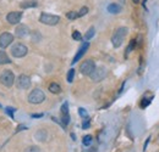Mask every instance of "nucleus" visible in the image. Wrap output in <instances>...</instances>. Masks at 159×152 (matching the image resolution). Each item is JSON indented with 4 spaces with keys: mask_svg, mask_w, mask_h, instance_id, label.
I'll use <instances>...</instances> for the list:
<instances>
[{
    "mask_svg": "<svg viewBox=\"0 0 159 152\" xmlns=\"http://www.w3.org/2000/svg\"><path fill=\"white\" fill-rule=\"evenodd\" d=\"M127 32H129V29L126 27H120L114 32V34L111 37V43H113L114 48H120L122 45L124 40L127 36Z\"/></svg>",
    "mask_w": 159,
    "mask_h": 152,
    "instance_id": "1",
    "label": "nucleus"
},
{
    "mask_svg": "<svg viewBox=\"0 0 159 152\" xmlns=\"http://www.w3.org/2000/svg\"><path fill=\"white\" fill-rule=\"evenodd\" d=\"M45 100V94L43 90L40 89H34L28 95V102L32 103V105H38V103H42L43 101Z\"/></svg>",
    "mask_w": 159,
    "mask_h": 152,
    "instance_id": "2",
    "label": "nucleus"
},
{
    "mask_svg": "<svg viewBox=\"0 0 159 152\" xmlns=\"http://www.w3.org/2000/svg\"><path fill=\"white\" fill-rule=\"evenodd\" d=\"M28 53V49L25 44L22 43H15L12 46H11V55L16 58H20V57H23L27 55Z\"/></svg>",
    "mask_w": 159,
    "mask_h": 152,
    "instance_id": "3",
    "label": "nucleus"
},
{
    "mask_svg": "<svg viewBox=\"0 0 159 152\" xmlns=\"http://www.w3.org/2000/svg\"><path fill=\"white\" fill-rule=\"evenodd\" d=\"M60 21V17L57 15H52V14H47V12H42L39 16V22L47 26H55L58 24Z\"/></svg>",
    "mask_w": 159,
    "mask_h": 152,
    "instance_id": "4",
    "label": "nucleus"
},
{
    "mask_svg": "<svg viewBox=\"0 0 159 152\" xmlns=\"http://www.w3.org/2000/svg\"><path fill=\"white\" fill-rule=\"evenodd\" d=\"M14 82H15V76L11 71L9 70L2 71V73L0 74V83L2 85H5L6 88H11L14 85Z\"/></svg>",
    "mask_w": 159,
    "mask_h": 152,
    "instance_id": "5",
    "label": "nucleus"
},
{
    "mask_svg": "<svg viewBox=\"0 0 159 152\" xmlns=\"http://www.w3.org/2000/svg\"><path fill=\"white\" fill-rule=\"evenodd\" d=\"M94 68H96L94 61H93V60H86V61H83V62L81 63V66H80V72H81L83 76H89V74L93 72Z\"/></svg>",
    "mask_w": 159,
    "mask_h": 152,
    "instance_id": "6",
    "label": "nucleus"
},
{
    "mask_svg": "<svg viewBox=\"0 0 159 152\" xmlns=\"http://www.w3.org/2000/svg\"><path fill=\"white\" fill-rule=\"evenodd\" d=\"M107 74H108L107 68H104V67H96V68L93 70V72L89 74V77H91V79H92V82L98 83V82H102V80L107 77Z\"/></svg>",
    "mask_w": 159,
    "mask_h": 152,
    "instance_id": "7",
    "label": "nucleus"
},
{
    "mask_svg": "<svg viewBox=\"0 0 159 152\" xmlns=\"http://www.w3.org/2000/svg\"><path fill=\"white\" fill-rule=\"evenodd\" d=\"M14 41V36L9 32H4L0 36V48L1 49H6L11 43Z\"/></svg>",
    "mask_w": 159,
    "mask_h": 152,
    "instance_id": "8",
    "label": "nucleus"
},
{
    "mask_svg": "<svg viewBox=\"0 0 159 152\" xmlns=\"http://www.w3.org/2000/svg\"><path fill=\"white\" fill-rule=\"evenodd\" d=\"M21 19H22V12L21 11H11L6 16V21L10 24H19Z\"/></svg>",
    "mask_w": 159,
    "mask_h": 152,
    "instance_id": "9",
    "label": "nucleus"
},
{
    "mask_svg": "<svg viewBox=\"0 0 159 152\" xmlns=\"http://www.w3.org/2000/svg\"><path fill=\"white\" fill-rule=\"evenodd\" d=\"M88 48H89V43L88 41H86V43H83L81 46H80L79 51H77V54L75 55V57H74V60H72V65H75L77 61H80L82 57L84 56V54L87 53V50H88Z\"/></svg>",
    "mask_w": 159,
    "mask_h": 152,
    "instance_id": "10",
    "label": "nucleus"
},
{
    "mask_svg": "<svg viewBox=\"0 0 159 152\" xmlns=\"http://www.w3.org/2000/svg\"><path fill=\"white\" fill-rule=\"evenodd\" d=\"M17 87L20 89H23V90L28 89L31 87V78L28 76H26V74H21L17 78Z\"/></svg>",
    "mask_w": 159,
    "mask_h": 152,
    "instance_id": "11",
    "label": "nucleus"
},
{
    "mask_svg": "<svg viewBox=\"0 0 159 152\" xmlns=\"http://www.w3.org/2000/svg\"><path fill=\"white\" fill-rule=\"evenodd\" d=\"M30 34V28L27 27V26H25V24H21L16 29H15V36L17 37V38H25V37H27Z\"/></svg>",
    "mask_w": 159,
    "mask_h": 152,
    "instance_id": "12",
    "label": "nucleus"
},
{
    "mask_svg": "<svg viewBox=\"0 0 159 152\" xmlns=\"http://www.w3.org/2000/svg\"><path fill=\"white\" fill-rule=\"evenodd\" d=\"M37 6V1H34V0H25V1H22L20 4V7L21 9H31V7H36Z\"/></svg>",
    "mask_w": 159,
    "mask_h": 152,
    "instance_id": "13",
    "label": "nucleus"
},
{
    "mask_svg": "<svg viewBox=\"0 0 159 152\" xmlns=\"http://www.w3.org/2000/svg\"><path fill=\"white\" fill-rule=\"evenodd\" d=\"M11 62V58L7 56V54L5 51H0V65H7Z\"/></svg>",
    "mask_w": 159,
    "mask_h": 152,
    "instance_id": "14",
    "label": "nucleus"
},
{
    "mask_svg": "<svg viewBox=\"0 0 159 152\" xmlns=\"http://www.w3.org/2000/svg\"><path fill=\"white\" fill-rule=\"evenodd\" d=\"M49 91L53 93V94H59L60 91H61V88H60V85L58 83H50V85H49Z\"/></svg>",
    "mask_w": 159,
    "mask_h": 152,
    "instance_id": "15",
    "label": "nucleus"
},
{
    "mask_svg": "<svg viewBox=\"0 0 159 152\" xmlns=\"http://www.w3.org/2000/svg\"><path fill=\"white\" fill-rule=\"evenodd\" d=\"M108 11L110 14H119L120 11H121V7H120L118 4H110L108 6Z\"/></svg>",
    "mask_w": 159,
    "mask_h": 152,
    "instance_id": "16",
    "label": "nucleus"
},
{
    "mask_svg": "<svg viewBox=\"0 0 159 152\" xmlns=\"http://www.w3.org/2000/svg\"><path fill=\"white\" fill-rule=\"evenodd\" d=\"M94 34H96V29H94V27H91V28L86 32V34H84L83 38L86 39V40H89V39H92L94 37Z\"/></svg>",
    "mask_w": 159,
    "mask_h": 152,
    "instance_id": "17",
    "label": "nucleus"
},
{
    "mask_svg": "<svg viewBox=\"0 0 159 152\" xmlns=\"http://www.w3.org/2000/svg\"><path fill=\"white\" fill-rule=\"evenodd\" d=\"M152 99H153V97H146V96H144V97H143V99L141 100V103H139L141 108H146V107H147V106H148V105L151 103Z\"/></svg>",
    "mask_w": 159,
    "mask_h": 152,
    "instance_id": "18",
    "label": "nucleus"
},
{
    "mask_svg": "<svg viewBox=\"0 0 159 152\" xmlns=\"http://www.w3.org/2000/svg\"><path fill=\"white\" fill-rule=\"evenodd\" d=\"M135 45H136V39H132L131 41H130V44H129V46H127V50H126V53H125V57L129 56V54L135 49Z\"/></svg>",
    "mask_w": 159,
    "mask_h": 152,
    "instance_id": "19",
    "label": "nucleus"
},
{
    "mask_svg": "<svg viewBox=\"0 0 159 152\" xmlns=\"http://www.w3.org/2000/svg\"><path fill=\"white\" fill-rule=\"evenodd\" d=\"M66 17H67V19H70V21H75V19H79L76 11H69V12L66 14Z\"/></svg>",
    "mask_w": 159,
    "mask_h": 152,
    "instance_id": "20",
    "label": "nucleus"
},
{
    "mask_svg": "<svg viewBox=\"0 0 159 152\" xmlns=\"http://www.w3.org/2000/svg\"><path fill=\"white\" fill-rule=\"evenodd\" d=\"M91 142H92V135H86V136H83L82 144H83L84 146H89Z\"/></svg>",
    "mask_w": 159,
    "mask_h": 152,
    "instance_id": "21",
    "label": "nucleus"
},
{
    "mask_svg": "<svg viewBox=\"0 0 159 152\" xmlns=\"http://www.w3.org/2000/svg\"><path fill=\"white\" fill-rule=\"evenodd\" d=\"M74 77H75V70L71 68V70L67 72V78H66L67 82H69V83H72V82H74Z\"/></svg>",
    "mask_w": 159,
    "mask_h": 152,
    "instance_id": "22",
    "label": "nucleus"
},
{
    "mask_svg": "<svg viewBox=\"0 0 159 152\" xmlns=\"http://www.w3.org/2000/svg\"><path fill=\"white\" fill-rule=\"evenodd\" d=\"M61 120H62V124H64V125H67V124L70 123V116H69V113L62 114V117H61Z\"/></svg>",
    "mask_w": 159,
    "mask_h": 152,
    "instance_id": "23",
    "label": "nucleus"
},
{
    "mask_svg": "<svg viewBox=\"0 0 159 152\" xmlns=\"http://www.w3.org/2000/svg\"><path fill=\"white\" fill-rule=\"evenodd\" d=\"M87 12H88V7L83 6V7H81V9H80V11L77 12V16H79V17H82V16H84Z\"/></svg>",
    "mask_w": 159,
    "mask_h": 152,
    "instance_id": "24",
    "label": "nucleus"
},
{
    "mask_svg": "<svg viewBox=\"0 0 159 152\" xmlns=\"http://www.w3.org/2000/svg\"><path fill=\"white\" fill-rule=\"evenodd\" d=\"M25 152H40V150L38 146H28V147L25 150Z\"/></svg>",
    "mask_w": 159,
    "mask_h": 152,
    "instance_id": "25",
    "label": "nucleus"
},
{
    "mask_svg": "<svg viewBox=\"0 0 159 152\" xmlns=\"http://www.w3.org/2000/svg\"><path fill=\"white\" fill-rule=\"evenodd\" d=\"M79 113L83 119H88V113H87V111L84 108H79Z\"/></svg>",
    "mask_w": 159,
    "mask_h": 152,
    "instance_id": "26",
    "label": "nucleus"
},
{
    "mask_svg": "<svg viewBox=\"0 0 159 152\" xmlns=\"http://www.w3.org/2000/svg\"><path fill=\"white\" fill-rule=\"evenodd\" d=\"M61 113L62 114L69 113V103L67 102H64V105L61 106Z\"/></svg>",
    "mask_w": 159,
    "mask_h": 152,
    "instance_id": "27",
    "label": "nucleus"
},
{
    "mask_svg": "<svg viewBox=\"0 0 159 152\" xmlns=\"http://www.w3.org/2000/svg\"><path fill=\"white\" fill-rule=\"evenodd\" d=\"M72 39H74V40H77V41L82 40V36H81V33L77 32V31H75V32L72 33Z\"/></svg>",
    "mask_w": 159,
    "mask_h": 152,
    "instance_id": "28",
    "label": "nucleus"
},
{
    "mask_svg": "<svg viewBox=\"0 0 159 152\" xmlns=\"http://www.w3.org/2000/svg\"><path fill=\"white\" fill-rule=\"evenodd\" d=\"M89 125H91V123H89V120L87 119V120H84L83 123H82V128L83 129H88L89 128Z\"/></svg>",
    "mask_w": 159,
    "mask_h": 152,
    "instance_id": "29",
    "label": "nucleus"
},
{
    "mask_svg": "<svg viewBox=\"0 0 159 152\" xmlns=\"http://www.w3.org/2000/svg\"><path fill=\"white\" fill-rule=\"evenodd\" d=\"M6 112L10 114L11 118H14V113H12V112H14V108H6Z\"/></svg>",
    "mask_w": 159,
    "mask_h": 152,
    "instance_id": "30",
    "label": "nucleus"
},
{
    "mask_svg": "<svg viewBox=\"0 0 159 152\" xmlns=\"http://www.w3.org/2000/svg\"><path fill=\"white\" fill-rule=\"evenodd\" d=\"M43 116H44L43 113H34V114H32L31 117H32V118H40V117H43Z\"/></svg>",
    "mask_w": 159,
    "mask_h": 152,
    "instance_id": "31",
    "label": "nucleus"
},
{
    "mask_svg": "<svg viewBox=\"0 0 159 152\" xmlns=\"http://www.w3.org/2000/svg\"><path fill=\"white\" fill-rule=\"evenodd\" d=\"M149 140H151V137H148V139L146 140V142H144V146H143V151H146V149H147V146H148V144H149Z\"/></svg>",
    "mask_w": 159,
    "mask_h": 152,
    "instance_id": "32",
    "label": "nucleus"
},
{
    "mask_svg": "<svg viewBox=\"0 0 159 152\" xmlns=\"http://www.w3.org/2000/svg\"><path fill=\"white\" fill-rule=\"evenodd\" d=\"M23 129L26 130V129H27V127H25V125H19V128H17V130H16V133H19L20 130H23Z\"/></svg>",
    "mask_w": 159,
    "mask_h": 152,
    "instance_id": "33",
    "label": "nucleus"
},
{
    "mask_svg": "<svg viewBox=\"0 0 159 152\" xmlns=\"http://www.w3.org/2000/svg\"><path fill=\"white\" fill-rule=\"evenodd\" d=\"M132 1H134L135 4H139V0H132Z\"/></svg>",
    "mask_w": 159,
    "mask_h": 152,
    "instance_id": "34",
    "label": "nucleus"
}]
</instances>
